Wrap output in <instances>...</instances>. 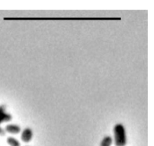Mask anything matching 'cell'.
<instances>
[{"instance_id":"6da1fadb","label":"cell","mask_w":154,"mask_h":146,"mask_svg":"<svg viewBox=\"0 0 154 146\" xmlns=\"http://www.w3.org/2000/svg\"><path fill=\"white\" fill-rule=\"evenodd\" d=\"M113 141L115 146H126L127 145V134L125 126L122 123H117L114 126Z\"/></svg>"},{"instance_id":"7a4b0ae2","label":"cell","mask_w":154,"mask_h":146,"mask_svg":"<svg viewBox=\"0 0 154 146\" xmlns=\"http://www.w3.org/2000/svg\"><path fill=\"white\" fill-rule=\"evenodd\" d=\"M13 118L11 113L7 112L6 106L5 105H0V124L5 122H9Z\"/></svg>"},{"instance_id":"3957f363","label":"cell","mask_w":154,"mask_h":146,"mask_svg":"<svg viewBox=\"0 0 154 146\" xmlns=\"http://www.w3.org/2000/svg\"><path fill=\"white\" fill-rule=\"evenodd\" d=\"M33 137V131L30 127H25L21 132L20 139L24 143H29L32 141Z\"/></svg>"},{"instance_id":"277c9868","label":"cell","mask_w":154,"mask_h":146,"mask_svg":"<svg viewBox=\"0 0 154 146\" xmlns=\"http://www.w3.org/2000/svg\"><path fill=\"white\" fill-rule=\"evenodd\" d=\"M5 133H10L12 135L19 134L21 132L20 126L16 124H8L5 127Z\"/></svg>"},{"instance_id":"5b68a950","label":"cell","mask_w":154,"mask_h":146,"mask_svg":"<svg viewBox=\"0 0 154 146\" xmlns=\"http://www.w3.org/2000/svg\"><path fill=\"white\" fill-rule=\"evenodd\" d=\"M113 142H114L113 138L111 136H105L101 141L99 146H111Z\"/></svg>"},{"instance_id":"8992f818","label":"cell","mask_w":154,"mask_h":146,"mask_svg":"<svg viewBox=\"0 0 154 146\" xmlns=\"http://www.w3.org/2000/svg\"><path fill=\"white\" fill-rule=\"evenodd\" d=\"M6 142L9 146H21L20 141L14 136H8L6 139Z\"/></svg>"},{"instance_id":"52a82bcc","label":"cell","mask_w":154,"mask_h":146,"mask_svg":"<svg viewBox=\"0 0 154 146\" xmlns=\"http://www.w3.org/2000/svg\"><path fill=\"white\" fill-rule=\"evenodd\" d=\"M5 129L0 126V136H5Z\"/></svg>"},{"instance_id":"ba28073f","label":"cell","mask_w":154,"mask_h":146,"mask_svg":"<svg viewBox=\"0 0 154 146\" xmlns=\"http://www.w3.org/2000/svg\"><path fill=\"white\" fill-rule=\"evenodd\" d=\"M25 146H28V145H25Z\"/></svg>"}]
</instances>
